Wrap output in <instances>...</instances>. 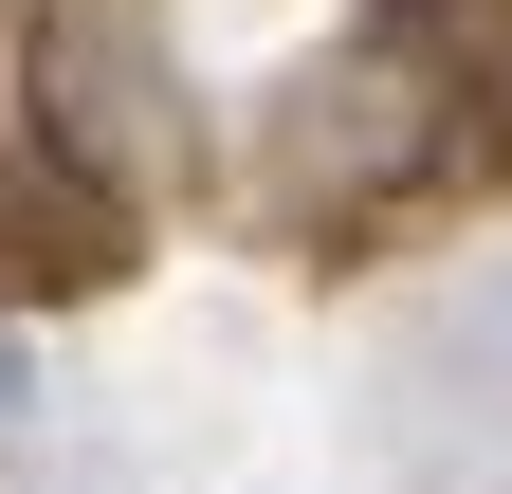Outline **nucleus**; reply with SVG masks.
<instances>
[]
</instances>
